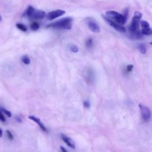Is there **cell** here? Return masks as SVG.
I'll return each instance as SVG.
<instances>
[{"instance_id":"9a60e30c","label":"cell","mask_w":152,"mask_h":152,"mask_svg":"<svg viewBox=\"0 0 152 152\" xmlns=\"http://www.w3.org/2000/svg\"><path fill=\"white\" fill-rule=\"evenodd\" d=\"M21 61H22V62H23L24 64H26V65H28V64H30V58H28V56H27V55H24V56H23L21 57Z\"/></svg>"},{"instance_id":"4316f807","label":"cell","mask_w":152,"mask_h":152,"mask_svg":"<svg viewBox=\"0 0 152 152\" xmlns=\"http://www.w3.org/2000/svg\"><path fill=\"white\" fill-rule=\"evenodd\" d=\"M1 20H2V17H1V15H0V22L1 21Z\"/></svg>"},{"instance_id":"4fadbf2b","label":"cell","mask_w":152,"mask_h":152,"mask_svg":"<svg viewBox=\"0 0 152 152\" xmlns=\"http://www.w3.org/2000/svg\"><path fill=\"white\" fill-rule=\"evenodd\" d=\"M141 32L143 35H150L152 34V30L150 27L147 28H142Z\"/></svg>"},{"instance_id":"6da1fadb","label":"cell","mask_w":152,"mask_h":152,"mask_svg":"<svg viewBox=\"0 0 152 152\" xmlns=\"http://www.w3.org/2000/svg\"><path fill=\"white\" fill-rule=\"evenodd\" d=\"M142 17V14L139 11H135L132 19L131 25L128 28L129 37L132 39H138L142 37V33L138 30L139 23Z\"/></svg>"},{"instance_id":"484cf974","label":"cell","mask_w":152,"mask_h":152,"mask_svg":"<svg viewBox=\"0 0 152 152\" xmlns=\"http://www.w3.org/2000/svg\"><path fill=\"white\" fill-rule=\"evenodd\" d=\"M2 136V129H1V128H0V138H1Z\"/></svg>"},{"instance_id":"277c9868","label":"cell","mask_w":152,"mask_h":152,"mask_svg":"<svg viewBox=\"0 0 152 152\" xmlns=\"http://www.w3.org/2000/svg\"><path fill=\"white\" fill-rule=\"evenodd\" d=\"M106 16L111 20H113L119 24H124L126 21L125 15L115 11H107L106 12Z\"/></svg>"},{"instance_id":"d4e9b609","label":"cell","mask_w":152,"mask_h":152,"mask_svg":"<svg viewBox=\"0 0 152 152\" xmlns=\"http://www.w3.org/2000/svg\"><path fill=\"white\" fill-rule=\"evenodd\" d=\"M60 148H61V151H63V152H66V151H67V150H66L64 147H62V146H61V147H60Z\"/></svg>"},{"instance_id":"7c38bea8","label":"cell","mask_w":152,"mask_h":152,"mask_svg":"<svg viewBox=\"0 0 152 152\" xmlns=\"http://www.w3.org/2000/svg\"><path fill=\"white\" fill-rule=\"evenodd\" d=\"M16 27L19 30H21L22 31H24V32H26L27 30V27L25 25H24L23 24H22V23H17V24H16Z\"/></svg>"},{"instance_id":"3957f363","label":"cell","mask_w":152,"mask_h":152,"mask_svg":"<svg viewBox=\"0 0 152 152\" xmlns=\"http://www.w3.org/2000/svg\"><path fill=\"white\" fill-rule=\"evenodd\" d=\"M23 15L31 20H42L46 17V14L43 11L36 10L30 5L24 12Z\"/></svg>"},{"instance_id":"83f0119b","label":"cell","mask_w":152,"mask_h":152,"mask_svg":"<svg viewBox=\"0 0 152 152\" xmlns=\"http://www.w3.org/2000/svg\"><path fill=\"white\" fill-rule=\"evenodd\" d=\"M150 44H151V45H152V42H151V43H150Z\"/></svg>"},{"instance_id":"44dd1931","label":"cell","mask_w":152,"mask_h":152,"mask_svg":"<svg viewBox=\"0 0 152 152\" xmlns=\"http://www.w3.org/2000/svg\"><path fill=\"white\" fill-rule=\"evenodd\" d=\"M83 106H84L85 108H87V109H88L90 107V103L88 100H85L84 102H83Z\"/></svg>"},{"instance_id":"7a4b0ae2","label":"cell","mask_w":152,"mask_h":152,"mask_svg":"<svg viewBox=\"0 0 152 152\" xmlns=\"http://www.w3.org/2000/svg\"><path fill=\"white\" fill-rule=\"evenodd\" d=\"M72 18L66 17L48 24L46 26V27L56 28V29L69 30L72 27Z\"/></svg>"},{"instance_id":"ba28073f","label":"cell","mask_w":152,"mask_h":152,"mask_svg":"<svg viewBox=\"0 0 152 152\" xmlns=\"http://www.w3.org/2000/svg\"><path fill=\"white\" fill-rule=\"evenodd\" d=\"M87 24L89 29L93 33H97L100 32V29L99 25L93 20L90 19V18L88 19L87 21Z\"/></svg>"},{"instance_id":"ac0fdd59","label":"cell","mask_w":152,"mask_h":152,"mask_svg":"<svg viewBox=\"0 0 152 152\" xmlns=\"http://www.w3.org/2000/svg\"><path fill=\"white\" fill-rule=\"evenodd\" d=\"M0 110L3 112V113L5 114L8 117H9V118H11V117L12 114H11V113L9 110H7V109H4V108H3V107H1V108H0Z\"/></svg>"},{"instance_id":"30bf717a","label":"cell","mask_w":152,"mask_h":152,"mask_svg":"<svg viewBox=\"0 0 152 152\" xmlns=\"http://www.w3.org/2000/svg\"><path fill=\"white\" fill-rule=\"evenodd\" d=\"M28 118H29L30 119L33 121L34 122H35L39 126V127L40 128V129H42L43 131H45V132H48V130H47L44 124H43V122L40 121V119L39 118H37V117H36V116H35L30 115V116H28Z\"/></svg>"},{"instance_id":"ffe728a7","label":"cell","mask_w":152,"mask_h":152,"mask_svg":"<svg viewBox=\"0 0 152 152\" xmlns=\"http://www.w3.org/2000/svg\"><path fill=\"white\" fill-rule=\"evenodd\" d=\"M6 132H7V136H8V138L10 140H13L14 139V137H13V135L12 134V133L9 131V130H7L6 131Z\"/></svg>"},{"instance_id":"5b68a950","label":"cell","mask_w":152,"mask_h":152,"mask_svg":"<svg viewBox=\"0 0 152 152\" xmlns=\"http://www.w3.org/2000/svg\"><path fill=\"white\" fill-rule=\"evenodd\" d=\"M102 17L103 18V20H104V21L109 26H110L111 27H112L113 28H115L116 30H117L119 32H122V33H124L126 31V29L125 28L121 26L119 24H117L116 23H115V21H112L111 19H110L109 18H108L107 17H106L103 15H102Z\"/></svg>"},{"instance_id":"7402d4cb","label":"cell","mask_w":152,"mask_h":152,"mask_svg":"<svg viewBox=\"0 0 152 152\" xmlns=\"http://www.w3.org/2000/svg\"><path fill=\"white\" fill-rule=\"evenodd\" d=\"M0 121L3 122H5V121H6L5 118L3 115V112L1 110H0Z\"/></svg>"},{"instance_id":"8fae6325","label":"cell","mask_w":152,"mask_h":152,"mask_svg":"<svg viewBox=\"0 0 152 152\" xmlns=\"http://www.w3.org/2000/svg\"><path fill=\"white\" fill-rule=\"evenodd\" d=\"M138 49L139 50V51L142 53V54H144L146 53L147 52V48L145 46V45L144 44H141V45H139L138 46Z\"/></svg>"},{"instance_id":"cb8c5ba5","label":"cell","mask_w":152,"mask_h":152,"mask_svg":"<svg viewBox=\"0 0 152 152\" xmlns=\"http://www.w3.org/2000/svg\"><path fill=\"white\" fill-rule=\"evenodd\" d=\"M15 120H16L18 122H22L21 119V118H20V116H15Z\"/></svg>"},{"instance_id":"5bb4252c","label":"cell","mask_w":152,"mask_h":152,"mask_svg":"<svg viewBox=\"0 0 152 152\" xmlns=\"http://www.w3.org/2000/svg\"><path fill=\"white\" fill-rule=\"evenodd\" d=\"M39 27H40L39 24L36 21L33 22L30 25V28L33 31H36V30H38L39 28Z\"/></svg>"},{"instance_id":"2e32d148","label":"cell","mask_w":152,"mask_h":152,"mask_svg":"<svg viewBox=\"0 0 152 152\" xmlns=\"http://www.w3.org/2000/svg\"><path fill=\"white\" fill-rule=\"evenodd\" d=\"M141 24V27L142 28H150V24L149 23L145 21V20H142L141 21L140 23Z\"/></svg>"},{"instance_id":"9c48e42d","label":"cell","mask_w":152,"mask_h":152,"mask_svg":"<svg viewBox=\"0 0 152 152\" xmlns=\"http://www.w3.org/2000/svg\"><path fill=\"white\" fill-rule=\"evenodd\" d=\"M61 138L66 143V144L68 146H69V147H71L72 148H75V143H74V142L72 141V140L71 138H70L69 137H67L66 135H65L64 134H61Z\"/></svg>"},{"instance_id":"8992f818","label":"cell","mask_w":152,"mask_h":152,"mask_svg":"<svg viewBox=\"0 0 152 152\" xmlns=\"http://www.w3.org/2000/svg\"><path fill=\"white\" fill-rule=\"evenodd\" d=\"M139 107H140V112H141V115L142 119L144 121H148L151 118V112L150 109L146 106L142 104H139Z\"/></svg>"},{"instance_id":"d6986e66","label":"cell","mask_w":152,"mask_h":152,"mask_svg":"<svg viewBox=\"0 0 152 152\" xmlns=\"http://www.w3.org/2000/svg\"><path fill=\"white\" fill-rule=\"evenodd\" d=\"M69 49H70V50H71V52H74V53H77V52H78V47H77L76 45H71V46H69Z\"/></svg>"},{"instance_id":"e0dca14e","label":"cell","mask_w":152,"mask_h":152,"mask_svg":"<svg viewBox=\"0 0 152 152\" xmlns=\"http://www.w3.org/2000/svg\"><path fill=\"white\" fill-rule=\"evenodd\" d=\"M93 39L91 38H89L87 40L86 42V46L87 48H91L93 46Z\"/></svg>"},{"instance_id":"603a6c76","label":"cell","mask_w":152,"mask_h":152,"mask_svg":"<svg viewBox=\"0 0 152 152\" xmlns=\"http://www.w3.org/2000/svg\"><path fill=\"white\" fill-rule=\"evenodd\" d=\"M133 68H134V66L132 65H128L126 66V71L128 72H131Z\"/></svg>"},{"instance_id":"52a82bcc","label":"cell","mask_w":152,"mask_h":152,"mask_svg":"<svg viewBox=\"0 0 152 152\" xmlns=\"http://www.w3.org/2000/svg\"><path fill=\"white\" fill-rule=\"evenodd\" d=\"M65 11L62 10H56L54 11H52L49 12L47 15L46 18L48 20H53L59 17H61L65 14Z\"/></svg>"}]
</instances>
